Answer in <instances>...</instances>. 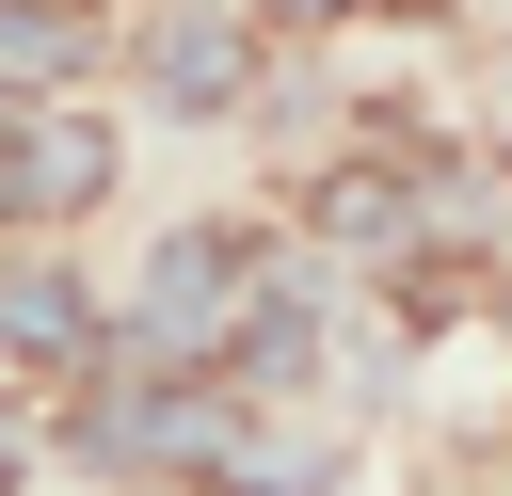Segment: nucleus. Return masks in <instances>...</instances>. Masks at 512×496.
Masks as SVG:
<instances>
[{
  "mask_svg": "<svg viewBox=\"0 0 512 496\" xmlns=\"http://www.w3.org/2000/svg\"><path fill=\"white\" fill-rule=\"evenodd\" d=\"M240 304H256V240L240 224H176L144 272H128V352H240Z\"/></svg>",
  "mask_w": 512,
  "mask_h": 496,
  "instance_id": "1",
  "label": "nucleus"
},
{
  "mask_svg": "<svg viewBox=\"0 0 512 496\" xmlns=\"http://www.w3.org/2000/svg\"><path fill=\"white\" fill-rule=\"evenodd\" d=\"M96 176H112L96 112H0V224H64L96 208Z\"/></svg>",
  "mask_w": 512,
  "mask_h": 496,
  "instance_id": "2",
  "label": "nucleus"
},
{
  "mask_svg": "<svg viewBox=\"0 0 512 496\" xmlns=\"http://www.w3.org/2000/svg\"><path fill=\"white\" fill-rule=\"evenodd\" d=\"M144 80H160V112H240L256 96V32L240 16H160L144 32Z\"/></svg>",
  "mask_w": 512,
  "mask_h": 496,
  "instance_id": "3",
  "label": "nucleus"
},
{
  "mask_svg": "<svg viewBox=\"0 0 512 496\" xmlns=\"http://www.w3.org/2000/svg\"><path fill=\"white\" fill-rule=\"evenodd\" d=\"M96 64V0H0V112Z\"/></svg>",
  "mask_w": 512,
  "mask_h": 496,
  "instance_id": "4",
  "label": "nucleus"
},
{
  "mask_svg": "<svg viewBox=\"0 0 512 496\" xmlns=\"http://www.w3.org/2000/svg\"><path fill=\"white\" fill-rule=\"evenodd\" d=\"M96 336V304H80V272H48V256H16L0 272V352H32V368H64Z\"/></svg>",
  "mask_w": 512,
  "mask_h": 496,
  "instance_id": "5",
  "label": "nucleus"
},
{
  "mask_svg": "<svg viewBox=\"0 0 512 496\" xmlns=\"http://www.w3.org/2000/svg\"><path fill=\"white\" fill-rule=\"evenodd\" d=\"M256 16H288V32H336V16H352V0H256Z\"/></svg>",
  "mask_w": 512,
  "mask_h": 496,
  "instance_id": "6",
  "label": "nucleus"
}]
</instances>
